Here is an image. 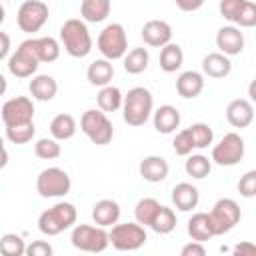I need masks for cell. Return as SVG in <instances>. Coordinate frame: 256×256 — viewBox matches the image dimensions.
<instances>
[{
	"mask_svg": "<svg viewBox=\"0 0 256 256\" xmlns=\"http://www.w3.org/2000/svg\"><path fill=\"white\" fill-rule=\"evenodd\" d=\"M208 216H210V222H212L214 236H222V234H228L240 222L242 212H240V206H238L236 200L220 198V200H216V204L212 206Z\"/></svg>",
	"mask_w": 256,
	"mask_h": 256,
	"instance_id": "obj_10",
	"label": "cell"
},
{
	"mask_svg": "<svg viewBox=\"0 0 256 256\" xmlns=\"http://www.w3.org/2000/svg\"><path fill=\"white\" fill-rule=\"evenodd\" d=\"M244 2L246 0H220L218 2V12H220V16L224 20H228V22L234 24V20H236L240 8L244 6Z\"/></svg>",
	"mask_w": 256,
	"mask_h": 256,
	"instance_id": "obj_41",
	"label": "cell"
},
{
	"mask_svg": "<svg viewBox=\"0 0 256 256\" xmlns=\"http://www.w3.org/2000/svg\"><path fill=\"white\" fill-rule=\"evenodd\" d=\"M152 122H154L156 132H160V134H172L180 126V112L172 104H162L160 108H156L152 112Z\"/></svg>",
	"mask_w": 256,
	"mask_h": 256,
	"instance_id": "obj_21",
	"label": "cell"
},
{
	"mask_svg": "<svg viewBox=\"0 0 256 256\" xmlns=\"http://www.w3.org/2000/svg\"><path fill=\"white\" fill-rule=\"evenodd\" d=\"M0 116H2L4 126L34 122V102L28 96H14L2 104Z\"/></svg>",
	"mask_w": 256,
	"mask_h": 256,
	"instance_id": "obj_12",
	"label": "cell"
},
{
	"mask_svg": "<svg viewBox=\"0 0 256 256\" xmlns=\"http://www.w3.org/2000/svg\"><path fill=\"white\" fill-rule=\"evenodd\" d=\"M122 98H124V94H122V90L118 86L106 84V86L100 88V92L96 96V104H98V108L102 112L108 114V112H116V110L122 108Z\"/></svg>",
	"mask_w": 256,
	"mask_h": 256,
	"instance_id": "obj_30",
	"label": "cell"
},
{
	"mask_svg": "<svg viewBox=\"0 0 256 256\" xmlns=\"http://www.w3.org/2000/svg\"><path fill=\"white\" fill-rule=\"evenodd\" d=\"M238 192H240L244 198L256 196V170H248L244 176H240Z\"/></svg>",
	"mask_w": 256,
	"mask_h": 256,
	"instance_id": "obj_42",
	"label": "cell"
},
{
	"mask_svg": "<svg viewBox=\"0 0 256 256\" xmlns=\"http://www.w3.org/2000/svg\"><path fill=\"white\" fill-rule=\"evenodd\" d=\"M120 204L112 198H102L92 206V220L102 228H110L120 220Z\"/></svg>",
	"mask_w": 256,
	"mask_h": 256,
	"instance_id": "obj_19",
	"label": "cell"
},
{
	"mask_svg": "<svg viewBox=\"0 0 256 256\" xmlns=\"http://www.w3.org/2000/svg\"><path fill=\"white\" fill-rule=\"evenodd\" d=\"M138 172H140V176H142L146 182L156 184V182H162V180L168 178L170 166H168L166 158H162V156H146V158L140 160Z\"/></svg>",
	"mask_w": 256,
	"mask_h": 256,
	"instance_id": "obj_20",
	"label": "cell"
},
{
	"mask_svg": "<svg viewBox=\"0 0 256 256\" xmlns=\"http://www.w3.org/2000/svg\"><path fill=\"white\" fill-rule=\"evenodd\" d=\"M232 254L234 256H254L256 254V246L252 242H240V244L234 246Z\"/></svg>",
	"mask_w": 256,
	"mask_h": 256,
	"instance_id": "obj_45",
	"label": "cell"
},
{
	"mask_svg": "<svg viewBox=\"0 0 256 256\" xmlns=\"http://www.w3.org/2000/svg\"><path fill=\"white\" fill-rule=\"evenodd\" d=\"M148 228H152L156 234H170L176 228V214H174V210L164 206V204H160Z\"/></svg>",
	"mask_w": 256,
	"mask_h": 256,
	"instance_id": "obj_33",
	"label": "cell"
},
{
	"mask_svg": "<svg viewBox=\"0 0 256 256\" xmlns=\"http://www.w3.org/2000/svg\"><path fill=\"white\" fill-rule=\"evenodd\" d=\"M142 40L150 48H162L164 44L172 42V26L166 20H148L140 32Z\"/></svg>",
	"mask_w": 256,
	"mask_h": 256,
	"instance_id": "obj_14",
	"label": "cell"
},
{
	"mask_svg": "<svg viewBox=\"0 0 256 256\" xmlns=\"http://www.w3.org/2000/svg\"><path fill=\"white\" fill-rule=\"evenodd\" d=\"M158 206H160V202L156 198H140L136 202V206H134V218H136V222L142 224L144 228L150 226V222H152Z\"/></svg>",
	"mask_w": 256,
	"mask_h": 256,
	"instance_id": "obj_34",
	"label": "cell"
},
{
	"mask_svg": "<svg viewBox=\"0 0 256 256\" xmlns=\"http://www.w3.org/2000/svg\"><path fill=\"white\" fill-rule=\"evenodd\" d=\"M6 164H8V152H6V148H4V138L0 136V170H2Z\"/></svg>",
	"mask_w": 256,
	"mask_h": 256,
	"instance_id": "obj_48",
	"label": "cell"
},
{
	"mask_svg": "<svg viewBox=\"0 0 256 256\" xmlns=\"http://www.w3.org/2000/svg\"><path fill=\"white\" fill-rule=\"evenodd\" d=\"M226 120L232 128H248L254 120V106L246 98H236L226 106Z\"/></svg>",
	"mask_w": 256,
	"mask_h": 256,
	"instance_id": "obj_17",
	"label": "cell"
},
{
	"mask_svg": "<svg viewBox=\"0 0 256 256\" xmlns=\"http://www.w3.org/2000/svg\"><path fill=\"white\" fill-rule=\"evenodd\" d=\"M170 198H172V204L176 206V210H180V212H190V210H194V208L198 206V202H200V192H198V188H196L194 184H190V182H178V184L172 188Z\"/></svg>",
	"mask_w": 256,
	"mask_h": 256,
	"instance_id": "obj_18",
	"label": "cell"
},
{
	"mask_svg": "<svg viewBox=\"0 0 256 256\" xmlns=\"http://www.w3.org/2000/svg\"><path fill=\"white\" fill-rule=\"evenodd\" d=\"M202 90H204V76L196 70H186L176 78V92L186 100L200 96Z\"/></svg>",
	"mask_w": 256,
	"mask_h": 256,
	"instance_id": "obj_24",
	"label": "cell"
},
{
	"mask_svg": "<svg viewBox=\"0 0 256 256\" xmlns=\"http://www.w3.org/2000/svg\"><path fill=\"white\" fill-rule=\"evenodd\" d=\"M154 112V96L144 86L130 88L122 98V118L128 126H144Z\"/></svg>",
	"mask_w": 256,
	"mask_h": 256,
	"instance_id": "obj_1",
	"label": "cell"
},
{
	"mask_svg": "<svg viewBox=\"0 0 256 256\" xmlns=\"http://www.w3.org/2000/svg\"><path fill=\"white\" fill-rule=\"evenodd\" d=\"M36 58L38 62H56L60 58V44L52 36H42V38H28L22 42Z\"/></svg>",
	"mask_w": 256,
	"mask_h": 256,
	"instance_id": "obj_16",
	"label": "cell"
},
{
	"mask_svg": "<svg viewBox=\"0 0 256 256\" xmlns=\"http://www.w3.org/2000/svg\"><path fill=\"white\" fill-rule=\"evenodd\" d=\"M172 148H174V152H176L178 156H188V154H192L194 142H192V136H190L188 128L176 132V136H174V140H172Z\"/></svg>",
	"mask_w": 256,
	"mask_h": 256,
	"instance_id": "obj_40",
	"label": "cell"
},
{
	"mask_svg": "<svg viewBox=\"0 0 256 256\" xmlns=\"http://www.w3.org/2000/svg\"><path fill=\"white\" fill-rule=\"evenodd\" d=\"M48 16H50V10L44 0H26L20 4L16 12V24L22 32L34 34L48 22Z\"/></svg>",
	"mask_w": 256,
	"mask_h": 256,
	"instance_id": "obj_11",
	"label": "cell"
},
{
	"mask_svg": "<svg viewBox=\"0 0 256 256\" xmlns=\"http://www.w3.org/2000/svg\"><path fill=\"white\" fill-rule=\"evenodd\" d=\"M158 62H160V68H162L164 72L172 74V72H176V70L182 68V64H184V52H182V48H180L178 44L168 42V44H164V46L160 48Z\"/></svg>",
	"mask_w": 256,
	"mask_h": 256,
	"instance_id": "obj_29",
	"label": "cell"
},
{
	"mask_svg": "<svg viewBox=\"0 0 256 256\" xmlns=\"http://www.w3.org/2000/svg\"><path fill=\"white\" fill-rule=\"evenodd\" d=\"M10 56V36L6 32H0V60Z\"/></svg>",
	"mask_w": 256,
	"mask_h": 256,
	"instance_id": "obj_47",
	"label": "cell"
},
{
	"mask_svg": "<svg viewBox=\"0 0 256 256\" xmlns=\"http://www.w3.org/2000/svg\"><path fill=\"white\" fill-rule=\"evenodd\" d=\"M28 90H30L34 100L50 102L58 94V82L50 74H36V76H32V80L28 84Z\"/></svg>",
	"mask_w": 256,
	"mask_h": 256,
	"instance_id": "obj_22",
	"label": "cell"
},
{
	"mask_svg": "<svg viewBox=\"0 0 256 256\" xmlns=\"http://www.w3.org/2000/svg\"><path fill=\"white\" fill-rule=\"evenodd\" d=\"M70 188H72V180L68 172L58 166L44 168L36 176V192L42 198H62L70 192Z\"/></svg>",
	"mask_w": 256,
	"mask_h": 256,
	"instance_id": "obj_8",
	"label": "cell"
},
{
	"mask_svg": "<svg viewBox=\"0 0 256 256\" xmlns=\"http://www.w3.org/2000/svg\"><path fill=\"white\" fill-rule=\"evenodd\" d=\"M174 2L182 12H196L198 8L204 6V0H174Z\"/></svg>",
	"mask_w": 256,
	"mask_h": 256,
	"instance_id": "obj_46",
	"label": "cell"
},
{
	"mask_svg": "<svg viewBox=\"0 0 256 256\" xmlns=\"http://www.w3.org/2000/svg\"><path fill=\"white\" fill-rule=\"evenodd\" d=\"M78 130V124H76V118L72 114H56L52 120H50V134L52 138H56L58 142H66L70 140Z\"/></svg>",
	"mask_w": 256,
	"mask_h": 256,
	"instance_id": "obj_28",
	"label": "cell"
},
{
	"mask_svg": "<svg viewBox=\"0 0 256 256\" xmlns=\"http://www.w3.org/2000/svg\"><path fill=\"white\" fill-rule=\"evenodd\" d=\"M4 128H6V138L12 144H28L34 138V134H36L34 122L16 124V126H4Z\"/></svg>",
	"mask_w": 256,
	"mask_h": 256,
	"instance_id": "obj_37",
	"label": "cell"
},
{
	"mask_svg": "<svg viewBox=\"0 0 256 256\" xmlns=\"http://www.w3.org/2000/svg\"><path fill=\"white\" fill-rule=\"evenodd\" d=\"M216 46L218 52L226 56H236L244 50V32H240L238 26H222L216 32Z\"/></svg>",
	"mask_w": 256,
	"mask_h": 256,
	"instance_id": "obj_15",
	"label": "cell"
},
{
	"mask_svg": "<svg viewBox=\"0 0 256 256\" xmlns=\"http://www.w3.org/2000/svg\"><path fill=\"white\" fill-rule=\"evenodd\" d=\"M148 234L144 230L142 224L138 222H122V224H114L108 230V242L112 244V248L120 250V252H132L138 250L146 244Z\"/></svg>",
	"mask_w": 256,
	"mask_h": 256,
	"instance_id": "obj_4",
	"label": "cell"
},
{
	"mask_svg": "<svg viewBox=\"0 0 256 256\" xmlns=\"http://www.w3.org/2000/svg\"><path fill=\"white\" fill-rule=\"evenodd\" d=\"M60 42L68 56L72 58H86L92 52V36L84 20L68 18L60 26Z\"/></svg>",
	"mask_w": 256,
	"mask_h": 256,
	"instance_id": "obj_2",
	"label": "cell"
},
{
	"mask_svg": "<svg viewBox=\"0 0 256 256\" xmlns=\"http://www.w3.org/2000/svg\"><path fill=\"white\" fill-rule=\"evenodd\" d=\"M124 70L128 74H142L146 68H148V62H150V54L146 48H132L124 54Z\"/></svg>",
	"mask_w": 256,
	"mask_h": 256,
	"instance_id": "obj_31",
	"label": "cell"
},
{
	"mask_svg": "<svg viewBox=\"0 0 256 256\" xmlns=\"http://www.w3.org/2000/svg\"><path fill=\"white\" fill-rule=\"evenodd\" d=\"M112 0H82L80 2V16L84 22L98 24L110 16Z\"/></svg>",
	"mask_w": 256,
	"mask_h": 256,
	"instance_id": "obj_25",
	"label": "cell"
},
{
	"mask_svg": "<svg viewBox=\"0 0 256 256\" xmlns=\"http://www.w3.org/2000/svg\"><path fill=\"white\" fill-rule=\"evenodd\" d=\"M184 170L188 176H192L194 180H202L210 174L212 170V160L204 154H188L186 162H184Z\"/></svg>",
	"mask_w": 256,
	"mask_h": 256,
	"instance_id": "obj_32",
	"label": "cell"
},
{
	"mask_svg": "<svg viewBox=\"0 0 256 256\" xmlns=\"http://www.w3.org/2000/svg\"><path fill=\"white\" fill-rule=\"evenodd\" d=\"M28 256H50L52 254V246L46 242V240H34L26 246V252Z\"/></svg>",
	"mask_w": 256,
	"mask_h": 256,
	"instance_id": "obj_43",
	"label": "cell"
},
{
	"mask_svg": "<svg viewBox=\"0 0 256 256\" xmlns=\"http://www.w3.org/2000/svg\"><path fill=\"white\" fill-rule=\"evenodd\" d=\"M96 46H98L102 58H106L110 62L124 58V54L128 52V36H126L124 26L118 22L106 24L102 28V32L98 34Z\"/></svg>",
	"mask_w": 256,
	"mask_h": 256,
	"instance_id": "obj_5",
	"label": "cell"
},
{
	"mask_svg": "<svg viewBox=\"0 0 256 256\" xmlns=\"http://www.w3.org/2000/svg\"><path fill=\"white\" fill-rule=\"evenodd\" d=\"M38 66H40L38 58L22 42L16 48V52L8 56V70L16 78H30V76H34L36 70H38Z\"/></svg>",
	"mask_w": 256,
	"mask_h": 256,
	"instance_id": "obj_13",
	"label": "cell"
},
{
	"mask_svg": "<svg viewBox=\"0 0 256 256\" xmlns=\"http://www.w3.org/2000/svg\"><path fill=\"white\" fill-rule=\"evenodd\" d=\"M234 24H236L238 28H254V26H256V4L250 2V0H246L244 6H242L240 12H238Z\"/></svg>",
	"mask_w": 256,
	"mask_h": 256,
	"instance_id": "obj_39",
	"label": "cell"
},
{
	"mask_svg": "<svg viewBox=\"0 0 256 256\" xmlns=\"http://www.w3.org/2000/svg\"><path fill=\"white\" fill-rule=\"evenodd\" d=\"M86 78L92 86H106L112 82L114 78V64L106 58H98L94 62L88 64V70H86Z\"/></svg>",
	"mask_w": 256,
	"mask_h": 256,
	"instance_id": "obj_26",
	"label": "cell"
},
{
	"mask_svg": "<svg viewBox=\"0 0 256 256\" xmlns=\"http://www.w3.org/2000/svg\"><path fill=\"white\" fill-rule=\"evenodd\" d=\"M4 20H6V10H4V6H2V2H0V26L4 24Z\"/></svg>",
	"mask_w": 256,
	"mask_h": 256,
	"instance_id": "obj_50",
	"label": "cell"
},
{
	"mask_svg": "<svg viewBox=\"0 0 256 256\" xmlns=\"http://www.w3.org/2000/svg\"><path fill=\"white\" fill-rule=\"evenodd\" d=\"M34 154L40 160H56L62 154V146L56 138H38L34 144Z\"/></svg>",
	"mask_w": 256,
	"mask_h": 256,
	"instance_id": "obj_38",
	"label": "cell"
},
{
	"mask_svg": "<svg viewBox=\"0 0 256 256\" xmlns=\"http://www.w3.org/2000/svg\"><path fill=\"white\" fill-rule=\"evenodd\" d=\"M80 130L86 134V138L96 146H106L114 136V126L108 120L106 112L100 108H90L80 118Z\"/></svg>",
	"mask_w": 256,
	"mask_h": 256,
	"instance_id": "obj_6",
	"label": "cell"
},
{
	"mask_svg": "<svg viewBox=\"0 0 256 256\" xmlns=\"http://www.w3.org/2000/svg\"><path fill=\"white\" fill-rule=\"evenodd\" d=\"M26 252V242L22 240L20 234L8 232L0 238V254L2 256H24Z\"/></svg>",
	"mask_w": 256,
	"mask_h": 256,
	"instance_id": "obj_36",
	"label": "cell"
},
{
	"mask_svg": "<svg viewBox=\"0 0 256 256\" xmlns=\"http://www.w3.org/2000/svg\"><path fill=\"white\" fill-rule=\"evenodd\" d=\"M70 242L76 250H82V252H104L110 242H108V230L102 228V226H92V224H76L72 228V234H70Z\"/></svg>",
	"mask_w": 256,
	"mask_h": 256,
	"instance_id": "obj_7",
	"label": "cell"
},
{
	"mask_svg": "<svg viewBox=\"0 0 256 256\" xmlns=\"http://www.w3.org/2000/svg\"><path fill=\"white\" fill-rule=\"evenodd\" d=\"M78 212L72 202H56L52 208L44 210L38 216V230L46 236H58L60 232L68 230L70 226L76 224Z\"/></svg>",
	"mask_w": 256,
	"mask_h": 256,
	"instance_id": "obj_3",
	"label": "cell"
},
{
	"mask_svg": "<svg viewBox=\"0 0 256 256\" xmlns=\"http://www.w3.org/2000/svg\"><path fill=\"white\" fill-rule=\"evenodd\" d=\"M180 254H182V256H204V254H206L204 242L192 240V242H188V244H184V246H182Z\"/></svg>",
	"mask_w": 256,
	"mask_h": 256,
	"instance_id": "obj_44",
	"label": "cell"
},
{
	"mask_svg": "<svg viewBox=\"0 0 256 256\" xmlns=\"http://www.w3.org/2000/svg\"><path fill=\"white\" fill-rule=\"evenodd\" d=\"M246 152L244 138L238 132H226L218 144L212 146V156L210 160L218 166H236L242 162Z\"/></svg>",
	"mask_w": 256,
	"mask_h": 256,
	"instance_id": "obj_9",
	"label": "cell"
},
{
	"mask_svg": "<svg viewBox=\"0 0 256 256\" xmlns=\"http://www.w3.org/2000/svg\"><path fill=\"white\" fill-rule=\"evenodd\" d=\"M188 236L192 240H198V242H206L210 238H214V230H212V222H210V216L208 212H196L190 216L188 220Z\"/></svg>",
	"mask_w": 256,
	"mask_h": 256,
	"instance_id": "obj_27",
	"label": "cell"
},
{
	"mask_svg": "<svg viewBox=\"0 0 256 256\" xmlns=\"http://www.w3.org/2000/svg\"><path fill=\"white\" fill-rule=\"evenodd\" d=\"M188 132L192 136L194 148H198V150H204L214 142V130L206 122H196V124L188 126Z\"/></svg>",
	"mask_w": 256,
	"mask_h": 256,
	"instance_id": "obj_35",
	"label": "cell"
},
{
	"mask_svg": "<svg viewBox=\"0 0 256 256\" xmlns=\"http://www.w3.org/2000/svg\"><path fill=\"white\" fill-rule=\"evenodd\" d=\"M202 72L208 76V78H226L230 72H232V62H230V56L222 54V52H210L202 58Z\"/></svg>",
	"mask_w": 256,
	"mask_h": 256,
	"instance_id": "obj_23",
	"label": "cell"
},
{
	"mask_svg": "<svg viewBox=\"0 0 256 256\" xmlns=\"http://www.w3.org/2000/svg\"><path fill=\"white\" fill-rule=\"evenodd\" d=\"M6 90H8V80L4 78V74L0 72V96H4L6 94Z\"/></svg>",
	"mask_w": 256,
	"mask_h": 256,
	"instance_id": "obj_49",
	"label": "cell"
}]
</instances>
